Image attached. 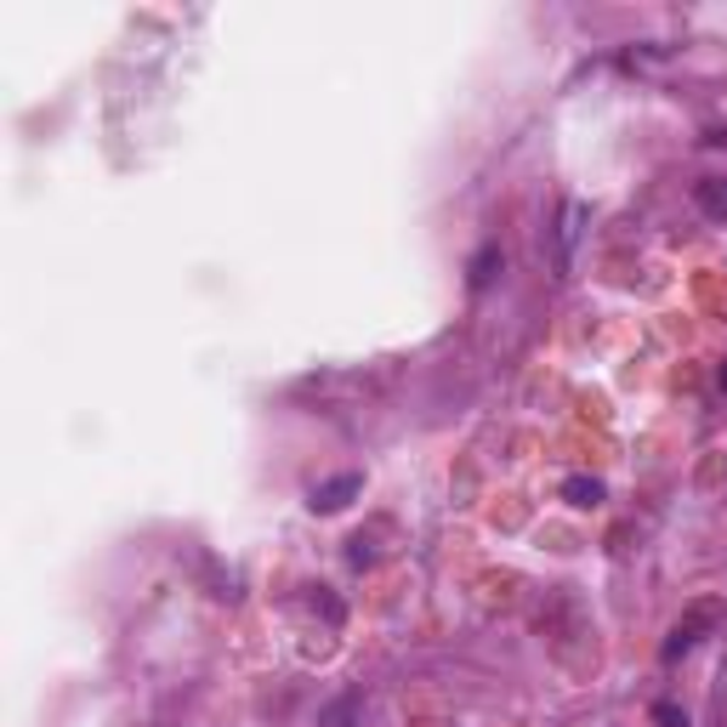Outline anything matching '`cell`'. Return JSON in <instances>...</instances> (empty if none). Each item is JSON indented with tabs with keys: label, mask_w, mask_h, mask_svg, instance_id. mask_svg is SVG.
<instances>
[{
	"label": "cell",
	"mask_w": 727,
	"mask_h": 727,
	"mask_svg": "<svg viewBox=\"0 0 727 727\" xmlns=\"http://www.w3.org/2000/svg\"><path fill=\"white\" fill-rule=\"evenodd\" d=\"M358 494H363V478H358V472H342V478H329V483H313L307 506H313L318 517H329V512H342L347 501H358Z\"/></svg>",
	"instance_id": "cell-1"
},
{
	"label": "cell",
	"mask_w": 727,
	"mask_h": 727,
	"mask_svg": "<svg viewBox=\"0 0 727 727\" xmlns=\"http://www.w3.org/2000/svg\"><path fill=\"white\" fill-rule=\"evenodd\" d=\"M711 625H716V603H700V608H693L687 619H676V631L666 637V659H682L693 642H700V637L711 631Z\"/></svg>",
	"instance_id": "cell-2"
},
{
	"label": "cell",
	"mask_w": 727,
	"mask_h": 727,
	"mask_svg": "<svg viewBox=\"0 0 727 727\" xmlns=\"http://www.w3.org/2000/svg\"><path fill=\"white\" fill-rule=\"evenodd\" d=\"M693 200H700V211H705L711 222H727V182H722V177H705L700 188H693Z\"/></svg>",
	"instance_id": "cell-3"
},
{
	"label": "cell",
	"mask_w": 727,
	"mask_h": 727,
	"mask_svg": "<svg viewBox=\"0 0 727 727\" xmlns=\"http://www.w3.org/2000/svg\"><path fill=\"white\" fill-rule=\"evenodd\" d=\"M563 501H569V506H580V512H591V506L603 501V483L580 472V478H569V483H563Z\"/></svg>",
	"instance_id": "cell-4"
},
{
	"label": "cell",
	"mask_w": 727,
	"mask_h": 727,
	"mask_svg": "<svg viewBox=\"0 0 727 727\" xmlns=\"http://www.w3.org/2000/svg\"><path fill=\"white\" fill-rule=\"evenodd\" d=\"M494 273H501V245H483L478 256H472V268H467V279H472V290H483Z\"/></svg>",
	"instance_id": "cell-5"
},
{
	"label": "cell",
	"mask_w": 727,
	"mask_h": 727,
	"mask_svg": "<svg viewBox=\"0 0 727 727\" xmlns=\"http://www.w3.org/2000/svg\"><path fill=\"white\" fill-rule=\"evenodd\" d=\"M358 705H363V700H358V693H347V700H342V705H329V711H324V727H353V716H358Z\"/></svg>",
	"instance_id": "cell-6"
},
{
	"label": "cell",
	"mask_w": 727,
	"mask_h": 727,
	"mask_svg": "<svg viewBox=\"0 0 727 727\" xmlns=\"http://www.w3.org/2000/svg\"><path fill=\"white\" fill-rule=\"evenodd\" d=\"M653 722H659V727H687V711H676L671 700H659V705H653Z\"/></svg>",
	"instance_id": "cell-7"
},
{
	"label": "cell",
	"mask_w": 727,
	"mask_h": 727,
	"mask_svg": "<svg viewBox=\"0 0 727 727\" xmlns=\"http://www.w3.org/2000/svg\"><path fill=\"white\" fill-rule=\"evenodd\" d=\"M580 222H585V205H569V211H563V245L580 239Z\"/></svg>",
	"instance_id": "cell-8"
},
{
	"label": "cell",
	"mask_w": 727,
	"mask_h": 727,
	"mask_svg": "<svg viewBox=\"0 0 727 727\" xmlns=\"http://www.w3.org/2000/svg\"><path fill=\"white\" fill-rule=\"evenodd\" d=\"M722 392H727V370H722Z\"/></svg>",
	"instance_id": "cell-9"
}]
</instances>
